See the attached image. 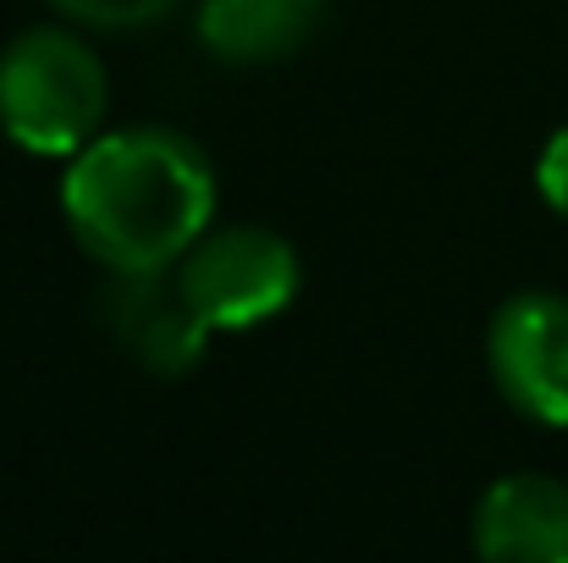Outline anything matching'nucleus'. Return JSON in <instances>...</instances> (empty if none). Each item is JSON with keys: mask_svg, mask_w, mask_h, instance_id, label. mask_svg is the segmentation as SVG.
Segmentation results:
<instances>
[{"mask_svg": "<svg viewBox=\"0 0 568 563\" xmlns=\"http://www.w3.org/2000/svg\"><path fill=\"white\" fill-rule=\"evenodd\" d=\"M72 243L116 271H172L215 221L210 155L178 128H116L61 172Z\"/></svg>", "mask_w": 568, "mask_h": 563, "instance_id": "1", "label": "nucleus"}, {"mask_svg": "<svg viewBox=\"0 0 568 563\" xmlns=\"http://www.w3.org/2000/svg\"><path fill=\"white\" fill-rule=\"evenodd\" d=\"M111 105L100 50L72 28H22L0 50V133L44 161H72L100 139Z\"/></svg>", "mask_w": 568, "mask_h": 563, "instance_id": "2", "label": "nucleus"}, {"mask_svg": "<svg viewBox=\"0 0 568 563\" xmlns=\"http://www.w3.org/2000/svg\"><path fill=\"white\" fill-rule=\"evenodd\" d=\"M178 282L210 332H254L293 310L304 265L271 227H215L178 260Z\"/></svg>", "mask_w": 568, "mask_h": 563, "instance_id": "3", "label": "nucleus"}, {"mask_svg": "<svg viewBox=\"0 0 568 563\" xmlns=\"http://www.w3.org/2000/svg\"><path fill=\"white\" fill-rule=\"evenodd\" d=\"M486 371L508 409L536 425L568 431V299L514 293L486 326Z\"/></svg>", "mask_w": 568, "mask_h": 563, "instance_id": "4", "label": "nucleus"}, {"mask_svg": "<svg viewBox=\"0 0 568 563\" xmlns=\"http://www.w3.org/2000/svg\"><path fill=\"white\" fill-rule=\"evenodd\" d=\"M105 326L144 371L155 375L193 371L204 360L210 338H215L189 304L178 265L172 271H116V282L105 293Z\"/></svg>", "mask_w": 568, "mask_h": 563, "instance_id": "5", "label": "nucleus"}, {"mask_svg": "<svg viewBox=\"0 0 568 563\" xmlns=\"http://www.w3.org/2000/svg\"><path fill=\"white\" fill-rule=\"evenodd\" d=\"M469 542L486 563H568V486L519 470L480 492Z\"/></svg>", "mask_w": 568, "mask_h": 563, "instance_id": "6", "label": "nucleus"}, {"mask_svg": "<svg viewBox=\"0 0 568 563\" xmlns=\"http://www.w3.org/2000/svg\"><path fill=\"white\" fill-rule=\"evenodd\" d=\"M326 22V0H199L193 33L226 67H265L304 50Z\"/></svg>", "mask_w": 568, "mask_h": 563, "instance_id": "7", "label": "nucleus"}, {"mask_svg": "<svg viewBox=\"0 0 568 563\" xmlns=\"http://www.w3.org/2000/svg\"><path fill=\"white\" fill-rule=\"evenodd\" d=\"M72 28H94V33H128V28H150L161 17H172L183 0H50Z\"/></svg>", "mask_w": 568, "mask_h": 563, "instance_id": "8", "label": "nucleus"}, {"mask_svg": "<svg viewBox=\"0 0 568 563\" xmlns=\"http://www.w3.org/2000/svg\"><path fill=\"white\" fill-rule=\"evenodd\" d=\"M536 193L547 199L552 215L568 221V122L541 144V155H536Z\"/></svg>", "mask_w": 568, "mask_h": 563, "instance_id": "9", "label": "nucleus"}]
</instances>
